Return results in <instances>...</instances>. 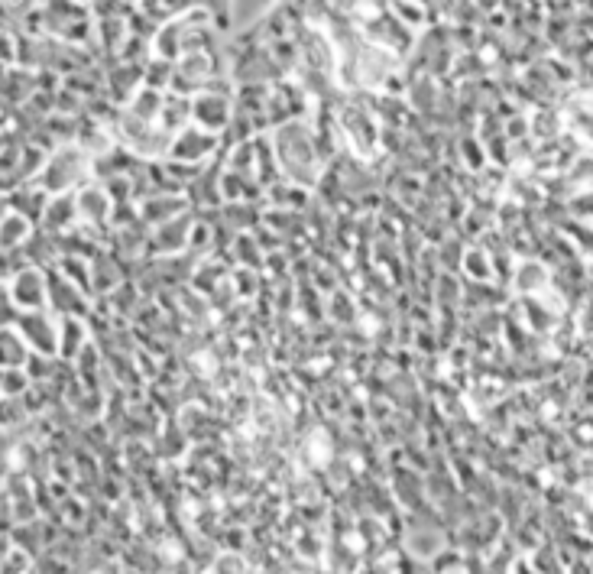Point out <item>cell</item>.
<instances>
[{"label": "cell", "instance_id": "6da1fadb", "mask_svg": "<svg viewBox=\"0 0 593 574\" xmlns=\"http://www.w3.org/2000/svg\"><path fill=\"white\" fill-rule=\"evenodd\" d=\"M85 169H88V159L82 150H59L49 159V166L43 169L39 185H43L46 192H65L69 185H75L85 176Z\"/></svg>", "mask_w": 593, "mask_h": 574}, {"label": "cell", "instance_id": "7a4b0ae2", "mask_svg": "<svg viewBox=\"0 0 593 574\" xmlns=\"http://www.w3.org/2000/svg\"><path fill=\"white\" fill-rule=\"evenodd\" d=\"M20 331H23V338L36 347V351H43V354L59 351V325L52 322L43 309H33V312L20 315Z\"/></svg>", "mask_w": 593, "mask_h": 574}, {"label": "cell", "instance_id": "3957f363", "mask_svg": "<svg viewBox=\"0 0 593 574\" xmlns=\"http://www.w3.org/2000/svg\"><path fill=\"white\" fill-rule=\"evenodd\" d=\"M10 299L20 309H43L49 302V283H43V273L39 270H23L10 286Z\"/></svg>", "mask_w": 593, "mask_h": 574}, {"label": "cell", "instance_id": "277c9868", "mask_svg": "<svg viewBox=\"0 0 593 574\" xmlns=\"http://www.w3.org/2000/svg\"><path fill=\"white\" fill-rule=\"evenodd\" d=\"M195 117L208 130H221L227 120H231V104H227V98H221V95H201L195 101Z\"/></svg>", "mask_w": 593, "mask_h": 574}, {"label": "cell", "instance_id": "5b68a950", "mask_svg": "<svg viewBox=\"0 0 593 574\" xmlns=\"http://www.w3.org/2000/svg\"><path fill=\"white\" fill-rule=\"evenodd\" d=\"M211 146H214V140H211L208 127H205V130L188 127V130L182 133V137L175 140L172 153H175V159H201V156H208Z\"/></svg>", "mask_w": 593, "mask_h": 574}, {"label": "cell", "instance_id": "8992f818", "mask_svg": "<svg viewBox=\"0 0 593 574\" xmlns=\"http://www.w3.org/2000/svg\"><path fill=\"white\" fill-rule=\"evenodd\" d=\"M23 240H30V218L20 215L17 208H10L4 215V247L13 250V247H20Z\"/></svg>", "mask_w": 593, "mask_h": 574}, {"label": "cell", "instance_id": "52a82bcc", "mask_svg": "<svg viewBox=\"0 0 593 574\" xmlns=\"http://www.w3.org/2000/svg\"><path fill=\"white\" fill-rule=\"evenodd\" d=\"M78 215L91 218V221H104L107 215H111V202H107L104 192L88 189V192L78 195Z\"/></svg>", "mask_w": 593, "mask_h": 574}, {"label": "cell", "instance_id": "ba28073f", "mask_svg": "<svg viewBox=\"0 0 593 574\" xmlns=\"http://www.w3.org/2000/svg\"><path fill=\"white\" fill-rule=\"evenodd\" d=\"M166 101L159 95V88H146L140 98H133V114L143 117V120H153L156 114H163Z\"/></svg>", "mask_w": 593, "mask_h": 574}, {"label": "cell", "instance_id": "9c48e42d", "mask_svg": "<svg viewBox=\"0 0 593 574\" xmlns=\"http://www.w3.org/2000/svg\"><path fill=\"white\" fill-rule=\"evenodd\" d=\"M78 215V205H72V198H62V202H49L46 205V228H65L72 218Z\"/></svg>", "mask_w": 593, "mask_h": 574}, {"label": "cell", "instance_id": "30bf717a", "mask_svg": "<svg viewBox=\"0 0 593 574\" xmlns=\"http://www.w3.org/2000/svg\"><path fill=\"white\" fill-rule=\"evenodd\" d=\"M26 357V347L20 344V331L4 328V367H20Z\"/></svg>", "mask_w": 593, "mask_h": 574}, {"label": "cell", "instance_id": "8fae6325", "mask_svg": "<svg viewBox=\"0 0 593 574\" xmlns=\"http://www.w3.org/2000/svg\"><path fill=\"white\" fill-rule=\"evenodd\" d=\"M26 390V377L17 367H4V393L7 396H20Z\"/></svg>", "mask_w": 593, "mask_h": 574}, {"label": "cell", "instance_id": "7c38bea8", "mask_svg": "<svg viewBox=\"0 0 593 574\" xmlns=\"http://www.w3.org/2000/svg\"><path fill=\"white\" fill-rule=\"evenodd\" d=\"M23 565H30V558H26V555H20V552L4 555V571H26Z\"/></svg>", "mask_w": 593, "mask_h": 574}, {"label": "cell", "instance_id": "4fadbf2b", "mask_svg": "<svg viewBox=\"0 0 593 574\" xmlns=\"http://www.w3.org/2000/svg\"><path fill=\"white\" fill-rule=\"evenodd\" d=\"M218 571H244V558H221Z\"/></svg>", "mask_w": 593, "mask_h": 574}]
</instances>
